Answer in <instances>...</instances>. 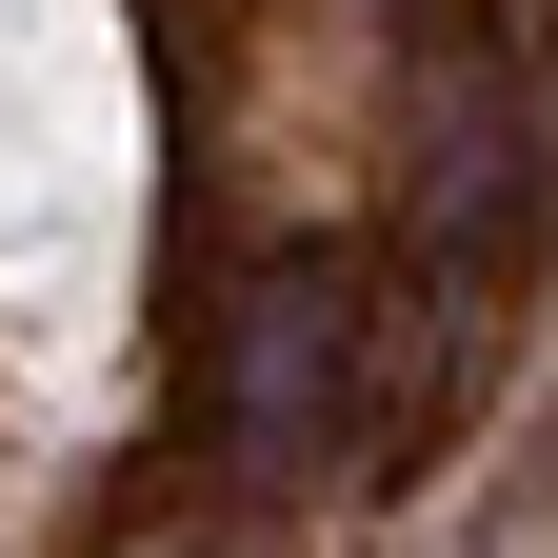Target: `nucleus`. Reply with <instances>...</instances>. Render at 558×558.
I'll return each mask as SVG.
<instances>
[{
  "label": "nucleus",
  "instance_id": "nucleus-1",
  "mask_svg": "<svg viewBox=\"0 0 558 558\" xmlns=\"http://www.w3.org/2000/svg\"><path fill=\"white\" fill-rule=\"evenodd\" d=\"M140 259V40L120 0H0V339L81 360Z\"/></svg>",
  "mask_w": 558,
  "mask_h": 558
}]
</instances>
